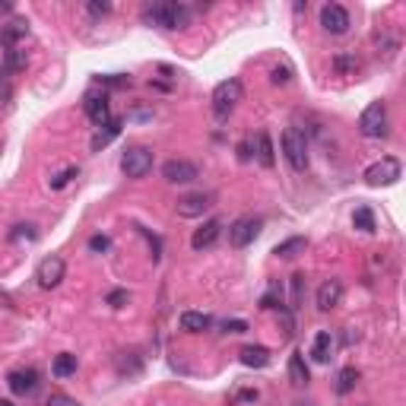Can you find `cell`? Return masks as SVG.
Segmentation results:
<instances>
[{"mask_svg":"<svg viewBox=\"0 0 406 406\" xmlns=\"http://www.w3.org/2000/svg\"><path fill=\"white\" fill-rule=\"evenodd\" d=\"M213 194L207 191H197V194H185L178 203H175V209H178V216H185V219H194V216H203L209 207H213Z\"/></svg>","mask_w":406,"mask_h":406,"instance_id":"30bf717a","label":"cell"},{"mask_svg":"<svg viewBox=\"0 0 406 406\" xmlns=\"http://www.w3.org/2000/svg\"><path fill=\"white\" fill-rule=\"evenodd\" d=\"M6 384H10L13 394L29 397V394H35L38 390V371L35 368H16V371L6 375Z\"/></svg>","mask_w":406,"mask_h":406,"instance_id":"7c38bea8","label":"cell"},{"mask_svg":"<svg viewBox=\"0 0 406 406\" xmlns=\"http://www.w3.org/2000/svg\"><path fill=\"white\" fill-rule=\"evenodd\" d=\"M280 299H282V292H276V289H270V292L260 299V308H280V304H276Z\"/></svg>","mask_w":406,"mask_h":406,"instance_id":"8d00e7d4","label":"cell"},{"mask_svg":"<svg viewBox=\"0 0 406 406\" xmlns=\"http://www.w3.org/2000/svg\"><path fill=\"white\" fill-rule=\"evenodd\" d=\"M121 124H124V121H121V118H111V121H108V124H102V127H105V131H99L96 137H92V150L99 153L102 146H108V143H111V140L121 133Z\"/></svg>","mask_w":406,"mask_h":406,"instance_id":"7402d4cb","label":"cell"},{"mask_svg":"<svg viewBox=\"0 0 406 406\" xmlns=\"http://www.w3.org/2000/svg\"><path fill=\"white\" fill-rule=\"evenodd\" d=\"M111 248V238L108 235H92L89 238V251H108Z\"/></svg>","mask_w":406,"mask_h":406,"instance_id":"836d02e7","label":"cell"},{"mask_svg":"<svg viewBox=\"0 0 406 406\" xmlns=\"http://www.w3.org/2000/svg\"><path fill=\"white\" fill-rule=\"evenodd\" d=\"M86 118L96 127L108 124L111 121V111H108V99L105 96H86Z\"/></svg>","mask_w":406,"mask_h":406,"instance_id":"9a60e30c","label":"cell"},{"mask_svg":"<svg viewBox=\"0 0 406 406\" xmlns=\"http://www.w3.org/2000/svg\"><path fill=\"white\" fill-rule=\"evenodd\" d=\"M334 346H336L334 334H330V330H321V334L314 336V346H311V358L321 362V365H327L330 356H334Z\"/></svg>","mask_w":406,"mask_h":406,"instance_id":"e0dca14e","label":"cell"},{"mask_svg":"<svg viewBox=\"0 0 406 406\" xmlns=\"http://www.w3.org/2000/svg\"><path fill=\"white\" fill-rule=\"evenodd\" d=\"M302 292H304V276L295 273L292 276V308H299L302 304Z\"/></svg>","mask_w":406,"mask_h":406,"instance_id":"4dcf8cb0","label":"cell"},{"mask_svg":"<svg viewBox=\"0 0 406 406\" xmlns=\"http://www.w3.org/2000/svg\"><path fill=\"white\" fill-rule=\"evenodd\" d=\"M10 238H13V241H19V238L35 241V238H38V232H35V226H32V222H26V226H13Z\"/></svg>","mask_w":406,"mask_h":406,"instance_id":"f546056e","label":"cell"},{"mask_svg":"<svg viewBox=\"0 0 406 406\" xmlns=\"http://www.w3.org/2000/svg\"><path fill=\"white\" fill-rule=\"evenodd\" d=\"M304 248H308V241H304L302 235H295V238L280 241V245L273 248V254H276V257H286V260H289V257H299V254L304 251Z\"/></svg>","mask_w":406,"mask_h":406,"instance_id":"603a6c76","label":"cell"},{"mask_svg":"<svg viewBox=\"0 0 406 406\" xmlns=\"http://www.w3.org/2000/svg\"><path fill=\"white\" fill-rule=\"evenodd\" d=\"M121 168H124L127 178H146L153 172V150L150 146H131L121 159Z\"/></svg>","mask_w":406,"mask_h":406,"instance_id":"5b68a950","label":"cell"},{"mask_svg":"<svg viewBox=\"0 0 406 406\" xmlns=\"http://www.w3.org/2000/svg\"><path fill=\"white\" fill-rule=\"evenodd\" d=\"M343 302V282L340 280H327L317 289V308L321 311H334Z\"/></svg>","mask_w":406,"mask_h":406,"instance_id":"4fadbf2b","label":"cell"},{"mask_svg":"<svg viewBox=\"0 0 406 406\" xmlns=\"http://www.w3.org/2000/svg\"><path fill=\"white\" fill-rule=\"evenodd\" d=\"M289 381L295 384V388H302V384H308V365H304V356L302 353H292L289 356Z\"/></svg>","mask_w":406,"mask_h":406,"instance_id":"ffe728a7","label":"cell"},{"mask_svg":"<svg viewBox=\"0 0 406 406\" xmlns=\"http://www.w3.org/2000/svg\"><path fill=\"white\" fill-rule=\"evenodd\" d=\"M241 365H248V368H267L270 365V349L267 346H241Z\"/></svg>","mask_w":406,"mask_h":406,"instance_id":"ac0fdd59","label":"cell"},{"mask_svg":"<svg viewBox=\"0 0 406 406\" xmlns=\"http://www.w3.org/2000/svg\"><path fill=\"white\" fill-rule=\"evenodd\" d=\"M162 178L172 181V185H191V181L200 178L197 165L187 159H168L165 165H162Z\"/></svg>","mask_w":406,"mask_h":406,"instance_id":"9c48e42d","label":"cell"},{"mask_svg":"<svg viewBox=\"0 0 406 406\" xmlns=\"http://www.w3.org/2000/svg\"><path fill=\"white\" fill-rule=\"evenodd\" d=\"M219 232H222V226L216 219H209V222H203V226L197 229V232L191 235V248L194 251H203V248H209L216 238H219Z\"/></svg>","mask_w":406,"mask_h":406,"instance_id":"5bb4252c","label":"cell"},{"mask_svg":"<svg viewBox=\"0 0 406 406\" xmlns=\"http://www.w3.org/2000/svg\"><path fill=\"white\" fill-rule=\"evenodd\" d=\"M26 64H29L26 51L23 48H10V51H6V57H4V73H19Z\"/></svg>","mask_w":406,"mask_h":406,"instance_id":"d4e9b609","label":"cell"},{"mask_svg":"<svg viewBox=\"0 0 406 406\" xmlns=\"http://www.w3.org/2000/svg\"><path fill=\"white\" fill-rule=\"evenodd\" d=\"M270 79H273L276 86H286L289 79H292V70H289V67H273V70H270Z\"/></svg>","mask_w":406,"mask_h":406,"instance_id":"1f68e13d","label":"cell"},{"mask_svg":"<svg viewBox=\"0 0 406 406\" xmlns=\"http://www.w3.org/2000/svg\"><path fill=\"white\" fill-rule=\"evenodd\" d=\"M254 146H257V162H260L263 168H273L276 155H273V143H270V133H267V131L257 133V137H254Z\"/></svg>","mask_w":406,"mask_h":406,"instance_id":"d6986e66","label":"cell"},{"mask_svg":"<svg viewBox=\"0 0 406 406\" xmlns=\"http://www.w3.org/2000/svg\"><path fill=\"white\" fill-rule=\"evenodd\" d=\"M143 23L155 29H185L191 23V10L185 4H150L143 10Z\"/></svg>","mask_w":406,"mask_h":406,"instance_id":"6da1fadb","label":"cell"},{"mask_svg":"<svg viewBox=\"0 0 406 406\" xmlns=\"http://www.w3.org/2000/svg\"><path fill=\"white\" fill-rule=\"evenodd\" d=\"M245 330H248V321H238V317L222 324V334H245Z\"/></svg>","mask_w":406,"mask_h":406,"instance_id":"d590c367","label":"cell"},{"mask_svg":"<svg viewBox=\"0 0 406 406\" xmlns=\"http://www.w3.org/2000/svg\"><path fill=\"white\" fill-rule=\"evenodd\" d=\"M241 96H245V89H241V79H235V77L222 79V83L213 89V114L219 121H226L229 114L238 108Z\"/></svg>","mask_w":406,"mask_h":406,"instance_id":"7a4b0ae2","label":"cell"},{"mask_svg":"<svg viewBox=\"0 0 406 406\" xmlns=\"http://www.w3.org/2000/svg\"><path fill=\"white\" fill-rule=\"evenodd\" d=\"M64 273H67V263H64V257L51 254V257H45V260L38 263V270H35V280H38V286H42V289H54V286H60V280H64Z\"/></svg>","mask_w":406,"mask_h":406,"instance_id":"ba28073f","label":"cell"},{"mask_svg":"<svg viewBox=\"0 0 406 406\" xmlns=\"http://www.w3.org/2000/svg\"><path fill=\"white\" fill-rule=\"evenodd\" d=\"M0 406H13V403L10 400H0Z\"/></svg>","mask_w":406,"mask_h":406,"instance_id":"b9f144b4","label":"cell"},{"mask_svg":"<svg viewBox=\"0 0 406 406\" xmlns=\"http://www.w3.org/2000/svg\"><path fill=\"white\" fill-rule=\"evenodd\" d=\"M282 153H286L289 165H292L295 172L308 168V140H304V133L299 127H286V131H282Z\"/></svg>","mask_w":406,"mask_h":406,"instance_id":"277c9868","label":"cell"},{"mask_svg":"<svg viewBox=\"0 0 406 406\" xmlns=\"http://www.w3.org/2000/svg\"><path fill=\"white\" fill-rule=\"evenodd\" d=\"M86 10H89V16H108V13H111V4H108V0H89V4H86Z\"/></svg>","mask_w":406,"mask_h":406,"instance_id":"d6a6232c","label":"cell"},{"mask_svg":"<svg viewBox=\"0 0 406 406\" xmlns=\"http://www.w3.org/2000/svg\"><path fill=\"white\" fill-rule=\"evenodd\" d=\"M51 371H54L57 378H70V375H77V356H70V353L57 356V358H54V365H51Z\"/></svg>","mask_w":406,"mask_h":406,"instance_id":"cb8c5ba5","label":"cell"},{"mask_svg":"<svg viewBox=\"0 0 406 406\" xmlns=\"http://www.w3.org/2000/svg\"><path fill=\"white\" fill-rule=\"evenodd\" d=\"M356 384H358V368H353V365H349V368H343L340 378H336V394H349Z\"/></svg>","mask_w":406,"mask_h":406,"instance_id":"484cf974","label":"cell"},{"mask_svg":"<svg viewBox=\"0 0 406 406\" xmlns=\"http://www.w3.org/2000/svg\"><path fill=\"white\" fill-rule=\"evenodd\" d=\"M292 406H317V403H311V400H299V403H292Z\"/></svg>","mask_w":406,"mask_h":406,"instance_id":"60d3db41","label":"cell"},{"mask_svg":"<svg viewBox=\"0 0 406 406\" xmlns=\"http://www.w3.org/2000/svg\"><path fill=\"white\" fill-rule=\"evenodd\" d=\"M257 400V390H241V394H235V403H254Z\"/></svg>","mask_w":406,"mask_h":406,"instance_id":"ab89813d","label":"cell"},{"mask_svg":"<svg viewBox=\"0 0 406 406\" xmlns=\"http://www.w3.org/2000/svg\"><path fill=\"white\" fill-rule=\"evenodd\" d=\"M178 324H181V330H187V334H203V330L213 327V317L203 314V311H181Z\"/></svg>","mask_w":406,"mask_h":406,"instance_id":"2e32d148","label":"cell"},{"mask_svg":"<svg viewBox=\"0 0 406 406\" xmlns=\"http://www.w3.org/2000/svg\"><path fill=\"white\" fill-rule=\"evenodd\" d=\"M260 216H241V219H235L232 226H229V245L232 248H248L251 241L260 235Z\"/></svg>","mask_w":406,"mask_h":406,"instance_id":"8992f818","label":"cell"},{"mask_svg":"<svg viewBox=\"0 0 406 406\" xmlns=\"http://www.w3.org/2000/svg\"><path fill=\"white\" fill-rule=\"evenodd\" d=\"M334 67H336V73H356L358 70V57L356 54H336Z\"/></svg>","mask_w":406,"mask_h":406,"instance_id":"83f0119b","label":"cell"},{"mask_svg":"<svg viewBox=\"0 0 406 406\" xmlns=\"http://www.w3.org/2000/svg\"><path fill=\"white\" fill-rule=\"evenodd\" d=\"M358 131L368 140L388 137V105H384V102H371V105L358 114Z\"/></svg>","mask_w":406,"mask_h":406,"instance_id":"3957f363","label":"cell"},{"mask_svg":"<svg viewBox=\"0 0 406 406\" xmlns=\"http://www.w3.org/2000/svg\"><path fill=\"white\" fill-rule=\"evenodd\" d=\"M124 302H127V292H124V289H114V292L108 295V304H111V308H121Z\"/></svg>","mask_w":406,"mask_h":406,"instance_id":"74e56055","label":"cell"},{"mask_svg":"<svg viewBox=\"0 0 406 406\" xmlns=\"http://www.w3.org/2000/svg\"><path fill=\"white\" fill-rule=\"evenodd\" d=\"M48 406H79L77 400H70V397H64V394H57V397H51Z\"/></svg>","mask_w":406,"mask_h":406,"instance_id":"f35d334b","label":"cell"},{"mask_svg":"<svg viewBox=\"0 0 406 406\" xmlns=\"http://www.w3.org/2000/svg\"><path fill=\"white\" fill-rule=\"evenodd\" d=\"M77 175H79L77 165H73V168H64L60 175H54V178H51V191H60V187H67L73 178H77Z\"/></svg>","mask_w":406,"mask_h":406,"instance_id":"f1b7e54d","label":"cell"},{"mask_svg":"<svg viewBox=\"0 0 406 406\" xmlns=\"http://www.w3.org/2000/svg\"><path fill=\"white\" fill-rule=\"evenodd\" d=\"M397 178H400V162H397L394 155H384L381 162H375V165H368V168H365V181H368L371 187L394 185Z\"/></svg>","mask_w":406,"mask_h":406,"instance_id":"52a82bcc","label":"cell"},{"mask_svg":"<svg viewBox=\"0 0 406 406\" xmlns=\"http://www.w3.org/2000/svg\"><path fill=\"white\" fill-rule=\"evenodd\" d=\"M353 226L362 229V232H375V213L368 207H358L353 213Z\"/></svg>","mask_w":406,"mask_h":406,"instance_id":"4316f807","label":"cell"},{"mask_svg":"<svg viewBox=\"0 0 406 406\" xmlns=\"http://www.w3.org/2000/svg\"><path fill=\"white\" fill-rule=\"evenodd\" d=\"M13 96V89H10V73H0V105H6Z\"/></svg>","mask_w":406,"mask_h":406,"instance_id":"e575fe53","label":"cell"},{"mask_svg":"<svg viewBox=\"0 0 406 406\" xmlns=\"http://www.w3.org/2000/svg\"><path fill=\"white\" fill-rule=\"evenodd\" d=\"M26 32H29V26H26V23H10V26H4V29H0V45H4L6 51L16 48L19 38H26Z\"/></svg>","mask_w":406,"mask_h":406,"instance_id":"44dd1931","label":"cell"},{"mask_svg":"<svg viewBox=\"0 0 406 406\" xmlns=\"http://www.w3.org/2000/svg\"><path fill=\"white\" fill-rule=\"evenodd\" d=\"M321 26H324V32H330V35H343V32H349V13H346V6L327 4L321 10Z\"/></svg>","mask_w":406,"mask_h":406,"instance_id":"8fae6325","label":"cell"}]
</instances>
